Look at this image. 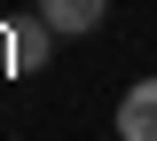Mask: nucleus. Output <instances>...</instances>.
Segmentation results:
<instances>
[{"label":"nucleus","mask_w":157,"mask_h":141,"mask_svg":"<svg viewBox=\"0 0 157 141\" xmlns=\"http://www.w3.org/2000/svg\"><path fill=\"white\" fill-rule=\"evenodd\" d=\"M32 8L55 24L63 39H86V32H102V16H110V0H32Z\"/></svg>","instance_id":"3"},{"label":"nucleus","mask_w":157,"mask_h":141,"mask_svg":"<svg viewBox=\"0 0 157 141\" xmlns=\"http://www.w3.org/2000/svg\"><path fill=\"white\" fill-rule=\"evenodd\" d=\"M55 39H63V32L39 16V8H32V16H16L8 32H0V47H8V71H24V79H32V71H47V63H55Z\"/></svg>","instance_id":"1"},{"label":"nucleus","mask_w":157,"mask_h":141,"mask_svg":"<svg viewBox=\"0 0 157 141\" xmlns=\"http://www.w3.org/2000/svg\"><path fill=\"white\" fill-rule=\"evenodd\" d=\"M118 141H157V79H134L118 94Z\"/></svg>","instance_id":"2"}]
</instances>
